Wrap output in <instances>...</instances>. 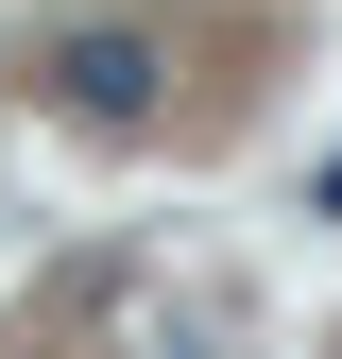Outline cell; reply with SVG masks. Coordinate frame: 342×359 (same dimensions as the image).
I'll return each instance as SVG.
<instances>
[{"instance_id":"cell-1","label":"cell","mask_w":342,"mask_h":359,"mask_svg":"<svg viewBox=\"0 0 342 359\" xmlns=\"http://www.w3.org/2000/svg\"><path fill=\"white\" fill-rule=\"evenodd\" d=\"M52 103H69V120H137V103H154V34H120V18L69 34V52H52Z\"/></svg>"}]
</instances>
